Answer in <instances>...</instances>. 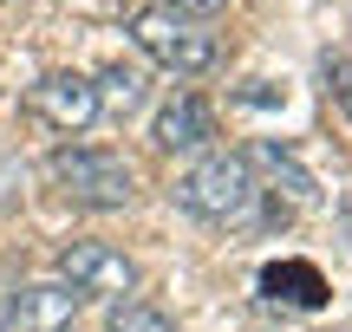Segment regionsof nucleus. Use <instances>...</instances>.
I'll list each match as a JSON object with an SVG mask.
<instances>
[{"label": "nucleus", "mask_w": 352, "mask_h": 332, "mask_svg": "<svg viewBox=\"0 0 352 332\" xmlns=\"http://www.w3.org/2000/svg\"><path fill=\"white\" fill-rule=\"evenodd\" d=\"M176 209L196 222H209V228H241V222H254V209L267 202V189L254 182L248 156L241 150H202L196 163L176 176Z\"/></svg>", "instance_id": "obj_1"}, {"label": "nucleus", "mask_w": 352, "mask_h": 332, "mask_svg": "<svg viewBox=\"0 0 352 332\" xmlns=\"http://www.w3.org/2000/svg\"><path fill=\"white\" fill-rule=\"evenodd\" d=\"M124 33H131V46H138L151 65H164V72H176V78H202V72L222 65V39H215L209 26L183 20V13L157 7V0L151 7H131Z\"/></svg>", "instance_id": "obj_2"}, {"label": "nucleus", "mask_w": 352, "mask_h": 332, "mask_svg": "<svg viewBox=\"0 0 352 332\" xmlns=\"http://www.w3.org/2000/svg\"><path fill=\"white\" fill-rule=\"evenodd\" d=\"M52 182L78 209H124L138 195V169L118 150H104V143H65V150H52Z\"/></svg>", "instance_id": "obj_3"}, {"label": "nucleus", "mask_w": 352, "mask_h": 332, "mask_svg": "<svg viewBox=\"0 0 352 332\" xmlns=\"http://www.w3.org/2000/svg\"><path fill=\"white\" fill-rule=\"evenodd\" d=\"M59 281L72 294H104V300H124L138 294V261L124 248L98 241V235H78V241L59 248Z\"/></svg>", "instance_id": "obj_4"}, {"label": "nucleus", "mask_w": 352, "mask_h": 332, "mask_svg": "<svg viewBox=\"0 0 352 332\" xmlns=\"http://www.w3.org/2000/svg\"><path fill=\"white\" fill-rule=\"evenodd\" d=\"M85 294H72L65 281H26L0 307V332H72Z\"/></svg>", "instance_id": "obj_5"}, {"label": "nucleus", "mask_w": 352, "mask_h": 332, "mask_svg": "<svg viewBox=\"0 0 352 332\" xmlns=\"http://www.w3.org/2000/svg\"><path fill=\"white\" fill-rule=\"evenodd\" d=\"M26 104H33L52 130H72V137L104 117V111H98V85H91L85 72H46L33 91H26Z\"/></svg>", "instance_id": "obj_6"}, {"label": "nucleus", "mask_w": 352, "mask_h": 332, "mask_svg": "<svg viewBox=\"0 0 352 332\" xmlns=\"http://www.w3.org/2000/svg\"><path fill=\"white\" fill-rule=\"evenodd\" d=\"M151 137H157V150H170V156H202V150H215V111L196 91H176L164 111H157Z\"/></svg>", "instance_id": "obj_7"}, {"label": "nucleus", "mask_w": 352, "mask_h": 332, "mask_svg": "<svg viewBox=\"0 0 352 332\" xmlns=\"http://www.w3.org/2000/svg\"><path fill=\"white\" fill-rule=\"evenodd\" d=\"M248 169H254V182H261L267 195H287V202H314L320 195V182H314V169L300 163V156L287 150V143H274V137H261V143H248Z\"/></svg>", "instance_id": "obj_8"}, {"label": "nucleus", "mask_w": 352, "mask_h": 332, "mask_svg": "<svg viewBox=\"0 0 352 332\" xmlns=\"http://www.w3.org/2000/svg\"><path fill=\"white\" fill-rule=\"evenodd\" d=\"M261 294L267 300H287V307H327V281H320L314 261H274V268H261Z\"/></svg>", "instance_id": "obj_9"}, {"label": "nucleus", "mask_w": 352, "mask_h": 332, "mask_svg": "<svg viewBox=\"0 0 352 332\" xmlns=\"http://www.w3.org/2000/svg\"><path fill=\"white\" fill-rule=\"evenodd\" d=\"M91 85H98V111L104 117H131L144 104V91H151L144 85V65H104Z\"/></svg>", "instance_id": "obj_10"}, {"label": "nucleus", "mask_w": 352, "mask_h": 332, "mask_svg": "<svg viewBox=\"0 0 352 332\" xmlns=\"http://www.w3.org/2000/svg\"><path fill=\"white\" fill-rule=\"evenodd\" d=\"M104 332H176V320H170L164 307H151V300L124 294V300L104 307Z\"/></svg>", "instance_id": "obj_11"}, {"label": "nucleus", "mask_w": 352, "mask_h": 332, "mask_svg": "<svg viewBox=\"0 0 352 332\" xmlns=\"http://www.w3.org/2000/svg\"><path fill=\"white\" fill-rule=\"evenodd\" d=\"M320 72H327V98L352 117V59H333V52H327V65H320Z\"/></svg>", "instance_id": "obj_12"}, {"label": "nucleus", "mask_w": 352, "mask_h": 332, "mask_svg": "<svg viewBox=\"0 0 352 332\" xmlns=\"http://www.w3.org/2000/svg\"><path fill=\"white\" fill-rule=\"evenodd\" d=\"M157 7H170V13H183V20H196V26H209L215 13L228 7V0H157Z\"/></svg>", "instance_id": "obj_13"}, {"label": "nucleus", "mask_w": 352, "mask_h": 332, "mask_svg": "<svg viewBox=\"0 0 352 332\" xmlns=\"http://www.w3.org/2000/svg\"><path fill=\"white\" fill-rule=\"evenodd\" d=\"M280 98H287V91L267 85V78H248V85L235 91V104H254V111H267V104H280Z\"/></svg>", "instance_id": "obj_14"}]
</instances>
